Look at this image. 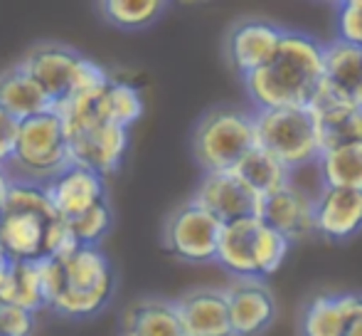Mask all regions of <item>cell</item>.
<instances>
[{"label":"cell","instance_id":"1","mask_svg":"<svg viewBox=\"0 0 362 336\" xmlns=\"http://www.w3.org/2000/svg\"><path fill=\"white\" fill-rule=\"evenodd\" d=\"M323 45L308 33L286 30L276 57L259 72L242 79L254 111L310 106L320 84L325 82Z\"/></svg>","mask_w":362,"mask_h":336},{"label":"cell","instance_id":"2","mask_svg":"<svg viewBox=\"0 0 362 336\" xmlns=\"http://www.w3.org/2000/svg\"><path fill=\"white\" fill-rule=\"evenodd\" d=\"M69 166H74L72 136L57 111L20 121L15 154L5 166L13 181L47 186Z\"/></svg>","mask_w":362,"mask_h":336},{"label":"cell","instance_id":"3","mask_svg":"<svg viewBox=\"0 0 362 336\" xmlns=\"http://www.w3.org/2000/svg\"><path fill=\"white\" fill-rule=\"evenodd\" d=\"M62 262V287L49 309L64 319H91L114 299L116 272L101 247H79Z\"/></svg>","mask_w":362,"mask_h":336},{"label":"cell","instance_id":"4","mask_svg":"<svg viewBox=\"0 0 362 336\" xmlns=\"http://www.w3.org/2000/svg\"><path fill=\"white\" fill-rule=\"evenodd\" d=\"M257 149L254 111L237 106H215L195 124L192 156L202 173L234 171L249 151Z\"/></svg>","mask_w":362,"mask_h":336},{"label":"cell","instance_id":"5","mask_svg":"<svg viewBox=\"0 0 362 336\" xmlns=\"http://www.w3.org/2000/svg\"><path fill=\"white\" fill-rule=\"evenodd\" d=\"M257 146L281 161L291 173L315 166L323 154V141L313 111L303 109H267L254 111Z\"/></svg>","mask_w":362,"mask_h":336},{"label":"cell","instance_id":"6","mask_svg":"<svg viewBox=\"0 0 362 336\" xmlns=\"http://www.w3.org/2000/svg\"><path fill=\"white\" fill-rule=\"evenodd\" d=\"M222 225V220H217L210 211L190 198L168 213L160 233L163 247L168 254L187 264L215 262Z\"/></svg>","mask_w":362,"mask_h":336},{"label":"cell","instance_id":"7","mask_svg":"<svg viewBox=\"0 0 362 336\" xmlns=\"http://www.w3.org/2000/svg\"><path fill=\"white\" fill-rule=\"evenodd\" d=\"M284 33L286 30L279 28L276 23L262 18H249L237 23L229 30L227 43H224L229 67L242 79L259 72V69L267 67L276 57L279 47H281Z\"/></svg>","mask_w":362,"mask_h":336},{"label":"cell","instance_id":"8","mask_svg":"<svg viewBox=\"0 0 362 336\" xmlns=\"http://www.w3.org/2000/svg\"><path fill=\"white\" fill-rule=\"evenodd\" d=\"M192 201L210 211L217 220L234 223L242 218H259L262 201L234 171L224 173H202Z\"/></svg>","mask_w":362,"mask_h":336},{"label":"cell","instance_id":"9","mask_svg":"<svg viewBox=\"0 0 362 336\" xmlns=\"http://www.w3.org/2000/svg\"><path fill=\"white\" fill-rule=\"evenodd\" d=\"M224 294L234 336H262L276 322V297L264 279H234Z\"/></svg>","mask_w":362,"mask_h":336},{"label":"cell","instance_id":"10","mask_svg":"<svg viewBox=\"0 0 362 336\" xmlns=\"http://www.w3.org/2000/svg\"><path fill=\"white\" fill-rule=\"evenodd\" d=\"M81 57L84 55L79 50H74L72 45L45 40V43L33 45L25 52V57L20 60V65L59 104L72 91L74 72L79 67Z\"/></svg>","mask_w":362,"mask_h":336},{"label":"cell","instance_id":"11","mask_svg":"<svg viewBox=\"0 0 362 336\" xmlns=\"http://www.w3.org/2000/svg\"><path fill=\"white\" fill-rule=\"evenodd\" d=\"M308 109L313 111L315 121H318L323 151L362 141V109L355 106L350 96L340 89L323 82Z\"/></svg>","mask_w":362,"mask_h":336},{"label":"cell","instance_id":"12","mask_svg":"<svg viewBox=\"0 0 362 336\" xmlns=\"http://www.w3.org/2000/svg\"><path fill=\"white\" fill-rule=\"evenodd\" d=\"M315 193L296 186L293 181L284 191L264 198L259 218L286 235L291 242L308 240L310 235H315Z\"/></svg>","mask_w":362,"mask_h":336},{"label":"cell","instance_id":"13","mask_svg":"<svg viewBox=\"0 0 362 336\" xmlns=\"http://www.w3.org/2000/svg\"><path fill=\"white\" fill-rule=\"evenodd\" d=\"M45 188H47V196L52 201L54 211H57V218L67 223L76 220L99 203L109 201L106 178L79 164L69 166L62 176H57Z\"/></svg>","mask_w":362,"mask_h":336},{"label":"cell","instance_id":"14","mask_svg":"<svg viewBox=\"0 0 362 336\" xmlns=\"http://www.w3.org/2000/svg\"><path fill=\"white\" fill-rule=\"evenodd\" d=\"M362 233V193L320 186L315 193V235L345 242Z\"/></svg>","mask_w":362,"mask_h":336},{"label":"cell","instance_id":"15","mask_svg":"<svg viewBox=\"0 0 362 336\" xmlns=\"http://www.w3.org/2000/svg\"><path fill=\"white\" fill-rule=\"evenodd\" d=\"M185 336H234L224 289L195 287L175 299Z\"/></svg>","mask_w":362,"mask_h":336},{"label":"cell","instance_id":"16","mask_svg":"<svg viewBox=\"0 0 362 336\" xmlns=\"http://www.w3.org/2000/svg\"><path fill=\"white\" fill-rule=\"evenodd\" d=\"M129 144H131L129 129L104 121V124L94 126V129L84 131V134L72 139L74 164L91 168V171L101 173L104 178L114 176L124 166Z\"/></svg>","mask_w":362,"mask_h":336},{"label":"cell","instance_id":"17","mask_svg":"<svg viewBox=\"0 0 362 336\" xmlns=\"http://www.w3.org/2000/svg\"><path fill=\"white\" fill-rule=\"evenodd\" d=\"M52 223L30 211H3L0 247L13 262H37L47 257V233Z\"/></svg>","mask_w":362,"mask_h":336},{"label":"cell","instance_id":"18","mask_svg":"<svg viewBox=\"0 0 362 336\" xmlns=\"http://www.w3.org/2000/svg\"><path fill=\"white\" fill-rule=\"evenodd\" d=\"M119 336H185L175 299L146 294L129 302L119 319Z\"/></svg>","mask_w":362,"mask_h":336},{"label":"cell","instance_id":"19","mask_svg":"<svg viewBox=\"0 0 362 336\" xmlns=\"http://www.w3.org/2000/svg\"><path fill=\"white\" fill-rule=\"evenodd\" d=\"M0 109L8 111L18 121L33 119L40 114H49L57 109V101L47 94L23 65H13L0 72Z\"/></svg>","mask_w":362,"mask_h":336},{"label":"cell","instance_id":"20","mask_svg":"<svg viewBox=\"0 0 362 336\" xmlns=\"http://www.w3.org/2000/svg\"><path fill=\"white\" fill-rule=\"evenodd\" d=\"M259 225L262 218H242L222 225L215 262L237 279H259L257 257H254Z\"/></svg>","mask_w":362,"mask_h":336},{"label":"cell","instance_id":"21","mask_svg":"<svg viewBox=\"0 0 362 336\" xmlns=\"http://www.w3.org/2000/svg\"><path fill=\"white\" fill-rule=\"evenodd\" d=\"M358 292H325L308 299L300 312V336H343Z\"/></svg>","mask_w":362,"mask_h":336},{"label":"cell","instance_id":"22","mask_svg":"<svg viewBox=\"0 0 362 336\" xmlns=\"http://www.w3.org/2000/svg\"><path fill=\"white\" fill-rule=\"evenodd\" d=\"M315 168H318L320 186L362 193V141L325 149Z\"/></svg>","mask_w":362,"mask_h":336},{"label":"cell","instance_id":"23","mask_svg":"<svg viewBox=\"0 0 362 336\" xmlns=\"http://www.w3.org/2000/svg\"><path fill=\"white\" fill-rule=\"evenodd\" d=\"M234 173H237L259 198H269L293 183V173H291L281 161L274 159L269 151L259 149V146L244 156V161L234 168Z\"/></svg>","mask_w":362,"mask_h":336},{"label":"cell","instance_id":"24","mask_svg":"<svg viewBox=\"0 0 362 336\" xmlns=\"http://www.w3.org/2000/svg\"><path fill=\"white\" fill-rule=\"evenodd\" d=\"M323 69L325 82L350 96L362 84V50L338 38L330 40L323 45Z\"/></svg>","mask_w":362,"mask_h":336},{"label":"cell","instance_id":"25","mask_svg":"<svg viewBox=\"0 0 362 336\" xmlns=\"http://www.w3.org/2000/svg\"><path fill=\"white\" fill-rule=\"evenodd\" d=\"M101 18L116 30L136 33V30L151 28L156 20L163 18L168 3L163 0H104L99 3Z\"/></svg>","mask_w":362,"mask_h":336},{"label":"cell","instance_id":"26","mask_svg":"<svg viewBox=\"0 0 362 336\" xmlns=\"http://www.w3.org/2000/svg\"><path fill=\"white\" fill-rule=\"evenodd\" d=\"M0 302L18 304L37 314L40 309H47L40 284L37 264L35 262H13L3 287H0Z\"/></svg>","mask_w":362,"mask_h":336},{"label":"cell","instance_id":"27","mask_svg":"<svg viewBox=\"0 0 362 336\" xmlns=\"http://www.w3.org/2000/svg\"><path fill=\"white\" fill-rule=\"evenodd\" d=\"M101 111H104V121L131 129L144 116V96L134 84L124 79H111L101 99Z\"/></svg>","mask_w":362,"mask_h":336},{"label":"cell","instance_id":"28","mask_svg":"<svg viewBox=\"0 0 362 336\" xmlns=\"http://www.w3.org/2000/svg\"><path fill=\"white\" fill-rule=\"evenodd\" d=\"M293 242L286 235H281L279 230H274L272 225L262 220L257 233V245H254V257H257V272L259 279L272 277L276 269H281V264L286 262L288 250Z\"/></svg>","mask_w":362,"mask_h":336},{"label":"cell","instance_id":"29","mask_svg":"<svg viewBox=\"0 0 362 336\" xmlns=\"http://www.w3.org/2000/svg\"><path fill=\"white\" fill-rule=\"evenodd\" d=\"M74 237L79 240L81 247H101V240L111 233L114 228V211L111 203L104 201L99 206H94L91 211H86L84 215H79L76 220H69Z\"/></svg>","mask_w":362,"mask_h":336},{"label":"cell","instance_id":"30","mask_svg":"<svg viewBox=\"0 0 362 336\" xmlns=\"http://www.w3.org/2000/svg\"><path fill=\"white\" fill-rule=\"evenodd\" d=\"M335 38L362 50V0H343L338 5Z\"/></svg>","mask_w":362,"mask_h":336},{"label":"cell","instance_id":"31","mask_svg":"<svg viewBox=\"0 0 362 336\" xmlns=\"http://www.w3.org/2000/svg\"><path fill=\"white\" fill-rule=\"evenodd\" d=\"M37 314L18 304L0 302V336H33Z\"/></svg>","mask_w":362,"mask_h":336},{"label":"cell","instance_id":"32","mask_svg":"<svg viewBox=\"0 0 362 336\" xmlns=\"http://www.w3.org/2000/svg\"><path fill=\"white\" fill-rule=\"evenodd\" d=\"M111 74L106 72L101 65H96L94 60L81 57L79 67L74 72V82H72V91H104L106 86L111 84ZM69 91V94H72Z\"/></svg>","mask_w":362,"mask_h":336},{"label":"cell","instance_id":"33","mask_svg":"<svg viewBox=\"0 0 362 336\" xmlns=\"http://www.w3.org/2000/svg\"><path fill=\"white\" fill-rule=\"evenodd\" d=\"M79 240L74 237L72 228H69L67 220H54L49 225V233H47V257H54V259H67L69 254H74L79 250Z\"/></svg>","mask_w":362,"mask_h":336},{"label":"cell","instance_id":"34","mask_svg":"<svg viewBox=\"0 0 362 336\" xmlns=\"http://www.w3.org/2000/svg\"><path fill=\"white\" fill-rule=\"evenodd\" d=\"M18 134H20V121L15 116H10L8 111L0 109V168H5L10 164V159H13Z\"/></svg>","mask_w":362,"mask_h":336},{"label":"cell","instance_id":"35","mask_svg":"<svg viewBox=\"0 0 362 336\" xmlns=\"http://www.w3.org/2000/svg\"><path fill=\"white\" fill-rule=\"evenodd\" d=\"M343 336H362V294H358V299H355V307L350 312L348 327H345Z\"/></svg>","mask_w":362,"mask_h":336},{"label":"cell","instance_id":"36","mask_svg":"<svg viewBox=\"0 0 362 336\" xmlns=\"http://www.w3.org/2000/svg\"><path fill=\"white\" fill-rule=\"evenodd\" d=\"M10 267H13V259H10L8 254H5L3 247H0V287H3V282H5V277H8Z\"/></svg>","mask_w":362,"mask_h":336},{"label":"cell","instance_id":"37","mask_svg":"<svg viewBox=\"0 0 362 336\" xmlns=\"http://www.w3.org/2000/svg\"><path fill=\"white\" fill-rule=\"evenodd\" d=\"M8 191H10V176H8V171H5V168H0V203L5 201Z\"/></svg>","mask_w":362,"mask_h":336},{"label":"cell","instance_id":"38","mask_svg":"<svg viewBox=\"0 0 362 336\" xmlns=\"http://www.w3.org/2000/svg\"><path fill=\"white\" fill-rule=\"evenodd\" d=\"M0 218H3V203H0Z\"/></svg>","mask_w":362,"mask_h":336}]
</instances>
